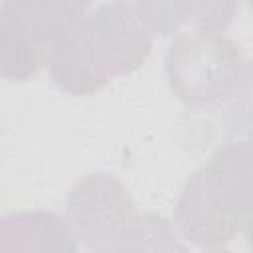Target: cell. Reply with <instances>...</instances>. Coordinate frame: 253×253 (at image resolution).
Wrapping results in <instances>:
<instances>
[{
    "label": "cell",
    "mask_w": 253,
    "mask_h": 253,
    "mask_svg": "<svg viewBox=\"0 0 253 253\" xmlns=\"http://www.w3.org/2000/svg\"><path fill=\"white\" fill-rule=\"evenodd\" d=\"M65 217L45 211H18L0 217V251H77Z\"/></svg>",
    "instance_id": "6"
},
{
    "label": "cell",
    "mask_w": 253,
    "mask_h": 253,
    "mask_svg": "<svg viewBox=\"0 0 253 253\" xmlns=\"http://www.w3.org/2000/svg\"><path fill=\"white\" fill-rule=\"evenodd\" d=\"M65 221L89 251H186L176 225L154 211H138L126 186L113 174L93 172L67 194Z\"/></svg>",
    "instance_id": "3"
},
{
    "label": "cell",
    "mask_w": 253,
    "mask_h": 253,
    "mask_svg": "<svg viewBox=\"0 0 253 253\" xmlns=\"http://www.w3.org/2000/svg\"><path fill=\"white\" fill-rule=\"evenodd\" d=\"M91 4L93 0H4L2 12L32 40L51 49Z\"/></svg>",
    "instance_id": "7"
},
{
    "label": "cell",
    "mask_w": 253,
    "mask_h": 253,
    "mask_svg": "<svg viewBox=\"0 0 253 253\" xmlns=\"http://www.w3.org/2000/svg\"><path fill=\"white\" fill-rule=\"evenodd\" d=\"M164 73L172 93L190 109H217L247 95L249 63L241 47L219 32L174 36Z\"/></svg>",
    "instance_id": "4"
},
{
    "label": "cell",
    "mask_w": 253,
    "mask_h": 253,
    "mask_svg": "<svg viewBox=\"0 0 253 253\" xmlns=\"http://www.w3.org/2000/svg\"><path fill=\"white\" fill-rule=\"evenodd\" d=\"M49 49L22 32L0 10V79L26 81L47 63Z\"/></svg>",
    "instance_id": "8"
},
{
    "label": "cell",
    "mask_w": 253,
    "mask_h": 253,
    "mask_svg": "<svg viewBox=\"0 0 253 253\" xmlns=\"http://www.w3.org/2000/svg\"><path fill=\"white\" fill-rule=\"evenodd\" d=\"M152 51V34L138 18L132 2L113 0L85 14L47 55L53 83L73 95L87 97L115 77L136 71Z\"/></svg>",
    "instance_id": "1"
},
{
    "label": "cell",
    "mask_w": 253,
    "mask_h": 253,
    "mask_svg": "<svg viewBox=\"0 0 253 253\" xmlns=\"http://www.w3.org/2000/svg\"><path fill=\"white\" fill-rule=\"evenodd\" d=\"M253 219V152L249 140L219 146L184 184L174 225L188 245L204 251L223 249Z\"/></svg>",
    "instance_id": "2"
},
{
    "label": "cell",
    "mask_w": 253,
    "mask_h": 253,
    "mask_svg": "<svg viewBox=\"0 0 253 253\" xmlns=\"http://www.w3.org/2000/svg\"><path fill=\"white\" fill-rule=\"evenodd\" d=\"M132 6L152 36L221 32L237 12V0H134Z\"/></svg>",
    "instance_id": "5"
}]
</instances>
